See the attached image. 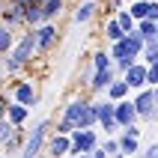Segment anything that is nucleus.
Returning a JSON list of instances; mask_svg holds the SVG:
<instances>
[{
    "instance_id": "nucleus-1",
    "label": "nucleus",
    "mask_w": 158,
    "mask_h": 158,
    "mask_svg": "<svg viewBox=\"0 0 158 158\" xmlns=\"http://www.w3.org/2000/svg\"><path fill=\"white\" fill-rule=\"evenodd\" d=\"M96 123H98V119H96V107L87 105L84 98H75V102L66 105V110H63L57 128H60L63 134H69V131H75V128H93Z\"/></svg>"
},
{
    "instance_id": "nucleus-2",
    "label": "nucleus",
    "mask_w": 158,
    "mask_h": 158,
    "mask_svg": "<svg viewBox=\"0 0 158 158\" xmlns=\"http://www.w3.org/2000/svg\"><path fill=\"white\" fill-rule=\"evenodd\" d=\"M33 54H36V39H33V27H30V33H24L15 45H12V51L6 54L3 72H9V75H18V72H21L27 63H30V57H33Z\"/></svg>"
},
{
    "instance_id": "nucleus-3",
    "label": "nucleus",
    "mask_w": 158,
    "mask_h": 158,
    "mask_svg": "<svg viewBox=\"0 0 158 158\" xmlns=\"http://www.w3.org/2000/svg\"><path fill=\"white\" fill-rule=\"evenodd\" d=\"M45 137H48V123H39L33 128V131L27 134V140L21 143V149H18V158H39V152H42L45 146Z\"/></svg>"
},
{
    "instance_id": "nucleus-4",
    "label": "nucleus",
    "mask_w": 158,
    "mask_h": 158,
    "mask_svg": "<svg viewBox=\"0 0 158 158\" xmlns=\"http://www.w3.org/2000/svg\"><path fill=\"white\" fill-rule=\"evenodd\" d=\"M98 146V134L93 131V128H75V134H72V146L69 152L72 155H81V152H93Z\"/></svg>"
},
{
    "instance_id": "nucleus-5",
    "label": "nucleus",
    "mask_w": 158,
    "mask_h": 158,
    "mask_svg": "<svg viewBox=\"0 0 158 158\" xmlns=\"http://www.w3.org/2000/svg\"><path fill=\"white\" fill-rule=\"evenodd\" d=\"M134 110H137V116H143V119H155V116H158L155 93H152V89H140L137 98H134Z\"/></svg>"
},
{
    "instance_id": "nucleus-6",
    "label": "nucleus",
    "mask_w": 158,
    "mask_h": 158,
    "mask_svg": "<svg viewBox=\"0 0 158 158\" xmlns=\"http://www.w3.org/2000/svg\"><path fill=\"white\" fill-rule=\"evenodd\" d=\"M33 39H36V51H48V48H54V42H57V27H54L51 21L33 27Z\"/></svg>"
},
{
    "instance_id": "nucleus-7",
    "label": "nucleus",
    "mask_w": 158,
    "mask_h": 158,
    "mask_svg": "<svg viewBox=\"0 0 158 158\" xmlns=\"http://www.w3.org/2000/svg\"><path fill=\"white\" fill-rule=\"evenodd\" d=\"M12 98H15L18 105H24V107H33L36 102H39V96H36L33 84H27V81H18L15 87H12Z\"/></svg>"
},
{
    "instance_id": "nucleus-8",
    "label": "nucleus",
    "mask_w": 158,
    "mask_h": 158,
    "mask_svg": "<svg viewBox=\"0 0 158 158\" xmlns=\"http://www.w3.org/2000/svg\"><path fill=\"white\" fill-rule=\"evenodd\" d=\"M131 18L134 21H140V18H158V0H131Z\"/></svg>"
},
{
    "instance_id": "nucleus-9",
    "label": "nucleus",
    "mask_w": 158,
    "mask_h": 158,
    "mask_svg": "<svg viewBox=\"0 0 158 158\" xmlns=\"http://www.w3.org/2000/svg\"><path fill=\"white\" fill-rule=\"evenodd\" d=\"M114 119H116V125H131L134 119H137V110H134V102H125V98H119L114 105Z\"/></svg>"
},
{
    "instance_id": "nucleus-10",
    "label": "nucleus",
    "mask_w": 158,
    "mask_h": 158,
    "mask_svg": "<svg viewBox=\"0 0 158 158\" xmlns=\"http://www.w3.org/2000/svg\"><path fill=\"white\" fill-rule=\"evenodd\" d=\"M96 107V119L102 123L105 131H114L116 128V119H114V102H102V105H93Z\"/></svg>"
},
{
    "instance_id": "nucleus-11",
    "label": "nucleus",
    "mask_w": 158,
    "mask_h": 158,
    "mask_svg": "<svg viewBox=\"0 0 158 158\" xmlns=\"http://www.w3.org/2000/svg\"><path fill=\"white\" fill-rule=\"evenodd\" d=\"M125 84H128V89H140L143 84H146V66L131 63V66L125 69Z\"/></svg>"
},
{
    "instance_id": "nucleus-12",
    "label": "nucleus",
    "mask_w": 158,
    "mask_h": 158,
    "mask_svg": "<svg viewBox=\"0 0 158 158\" xmlns=\"http://www.w3.org/2000/svg\"><path fill=\"white\" fill-rule=\"evenodd\" d=\"M114 81V69H98L93 78H89V93H105Z\"/></svg>"
},
{
    "instance_id": "nucleus-13",
    "label": "nucleus",
    "mask_w": 158,
    "mask_h": 158,
    "mask_svg": "<svg viewBox=\"0 0 158 158\" xmlns=\"http://www.w3.org/2000/svg\"><path fill=\"white\" fill-rule=\"evenodd\" d=\"M27 116H30V107L18 105V102H9V105H6V119H9L12 125H18V128H21V125L27 123Z\"/></svg>"
},
{
    "instance_id": "nucleus-14",
    "label": "nucleus",
    "mask_w": 158,
    "mask_h": 158,
    "mask_svg": "<svg viewBox=\"0 0 158 158\" xmlns=\"http://www.w3.org/2000/svg\"><path fill=\"white\" fill-rule=\"evenodd\" d=\"M72 146V137H66V134H57V137H51V143H48V152H51V158H63L66 152H69Z\"/></svg>"
},
{
    "instance_id": "nucleus-15",
    "label": "nucleus",
    "mask_w": 158,
    "mask_h": 158,
    "mask_svg": "<svg viewBox=\"0 0 158 158\" xmlns=\"http://www.w3.org/2000/svg\"><path fill=\"white\" fill-rule=\"evenodd\" d=\"M96 0H87V3H81V9L75 12V24H89L93 15H96Z\"/></svg>"
},
{
    "instance_id": "nucleus-16",
    "label": "nucleus",
    "mask_w": 158,
    "mask_h": 158,
    "mask_svg": "<svg viewBox=\"0 0 158 158\" xmlns=\"http://www.w3.org/2000/svg\"><path fill=\"white\" fill-rule=\"evenodd\" d=\"M63 6H66V0H45L39 9H42V18H45V21H54V18L63 12Z\"/></svg>"
},
{
    "instance_id": "nucleus-17",
    "label": "nucleus",
    "mask_w": 158,
    "mask_h": 158,
    "mask_svg": "<svg viewBox=\"0 0 158 158\" xmlns=\"http://www.w3.org/2000/svg\"><path fill=\"white\" fill-rule=\"evenodd\" d=\"M134 30H137L143 39H158V27H155V21H152V18H140Z\"/></svg>"
},
{
    "instance_id": "nucleus-18",
    "label": "nucleus",
    "mask_w": 158,
    "mask_h": 158,
    "mask_svg": "<svg viewBox=\"0 0 158 158\" xmlns=\"http://www.w3.org/2000/svg\"><path fill=\"white\" fill-rule=\"evenodd\" d=\"M24 24H27V27H39V24H45L42 9L36 6V3H30V6L24 9Z\"/></svg>"
},
{
    "instance_id": "nucleus-19",
    "label": "nucleus",
    "mask_w": 158,
    "mask_h": 158,
    "mask_svg": "<svg viewBox=\"0 0 158 158\" xmlns=\"http://www.w3.org/2000/svg\"><path fill=\"white\" fill-rule=\"evenodd\" d=\"M105 93L110 96V102H119V98L128 96V84H125V81H110V87H107Z\"/></svg>"
},
{
    "instance_id": "nucleus-20",
    "label": "nucleus",
    "mask_w": 158,
    "mask_h": 158,
    "mask_svg": "<svg viewBox=\"0 0 158 158\" xmlns=\"http://www.w3.org/2000/svg\"><path fill=\"white\" fill-rule=\"evenodd\" d=\"M12 45H15V30H9V27L0 24V54H9Z\"/></svg>"
},
{
    "instance_id": "nucleus-21",
    "label": "nucleus",
    "mask_w": 158,
    "mask_h": 158,
    "mask_svg": "<svg viewBox=\"0 0 158 158\" xmlns=\"http://www.w3.org/2000/svg\"><path fill=\"white\" fill-rule=\"evenodd\" d=\"M140 54H143V60H146V63H155L158 60V39H146Z\"/></svg>"
},
{
    "instance_id": "nucleus-22",
    "label": "nucleus",
    "mask_w": 158,
    "mask_h": 158,
    "mask_svg": "<svg viewBox=\"0 0 158 158\" xmlns=\"http://www.w3.org/2000/svg\"><path fill=\"white\" fill-rule=\"evenodd\" d=\"M114 18H116V24L123 27V33H131L134 27H137V21H134V18H131V12H116Z\"/></svg>"
},
{
    "instance_id": "nucleus-23",
    "label": "nucleus",
    "mask_w": 158,
    "mask_h": 158,
    "mask_svg": "<svg viewBox=\"0 0 158 158\" xmlns=\"http://www.w3.org/2000/svg\"><path fill=\"white\" fill-rule=\"evenodd\" d=\"M137 140H140V137H131V134L119 137V152H123V155H134V152H137Z\"/></svg>"
},
{
    "instance_id": "nucleus-24",
    "label": "nucleus",
    "mask_w": 158,
    "mask_h": 158,
    "mask_svg": "<svg viewBox=\"0 0 158 158\" xmlns=\"http://www.w3.org/2000/svg\"><path fill=\"white\" fill-rule=\"evenodd\" d=\"M105 33H107V39H110V42H119V39H123V27L116 24V18H110V21H107L105 24Z\"/></svg>"
},
{
    "instance_id": "nucleus-25",
    "label": "nucleus",
    "mask_w": 158,
    "mask_h": 158,
    "mask_svg": "<svg viewBox=\"0 0 158 158\" xmlns=\"http://www.w3.org/2000/svg\"><path fill=\"white\" fill-rule=\"evenodd\" d=\"M15 131H18V125H12L9 119H0V146H3V143H6Z\"/></svg>"
},
{
    "instance_id": "nucleus-26",
    "label": "nucleus",
    "mask_w": 158,
    "mask_h": 158,
    "mask_svg": "<svg viewBox=\"0 0 158 158\" xmlns=\"http://www.w3.org/2000/svg\"><path fill=\"white\" fill-rule=\"evenodd\" d=\"M93 69H110V54H107V51H98L96 54V57H93Z\"/></svg>"
},
{
    "instance_id": "nucleus-27",
    "label": "nucleus",
    "mask_w": 158,
    "mask_h": 158,
    "mask_svg": "<svg viewBox=\"0 0 158 158\" xmlns=\"http://www.w3.org/2000/svg\"><path fill=\"white\" fill-rule=\"evenodd\" d=\"M146 84H149V87L158 84V60L155 63H146Z\"/></svg>"
},
{
    "instance_id": "nucleus-28",
    "label": "nucleus",
    "mask_w": 158,
    "mask_h": 158,
    "mask_svg": "<svg viewBox=\"0 0 158 158\" xmlns=\"http://www.w3.org/2000/svg\"><path fill=\"white\" fill-rule=\"evenodd\" d=\"M114 63H116L114 69H119V72H125V69H128V66H131V63H137V60H134V57H119V60H114Z\"/></svg>"
},
{
    "instance_id": "nucleus-29",
    "label": "nucleus",
    "mask_w": 158,
    "mask_h": 158,
    "mask_svg": "<svg viewBox=\"0 0 158 158\" xmlns=\"http://www.w3.org/2000/svg\"><path fill=\"white\" fill-rule=\"evenodd\" d=\"M102 149H105L107 155H114V152H119V140H116V137H114V140H105V143H102Z\"/></svg>"
},
{
    "instance_id": "nucleus-30",
    "label": "nucleus",
    "mask_w": 158,
    "mask_h": 158,
    "mask_svg": "<svg viewBox=\"0 0 158 158\" xmlns=\"http://www.w3.org/2000/svg\"><path fill=\"white\" fill-rule=\"evenodd\" d=\"M6 105H9V98L0 96V119H6Z\"/></svg>"
},
{
    "instance_id": "nucleus-31",
    "label": "nucleus",
    "mask_w": 158,
    "mask_h": 158,
    "mask_svg": "<svg viewBox=\"0 0 158 158\" xmlns=\"http://www.w3.org/2000/svg\"><path fill=\"white\" fill-rule=\"evenodd\" d=\"M140 158H158V146H149V149L143 152V155H140Z\"/></svg>"
},
{
    "instance_id": "nucleus-32",
    "label": "nucleus",
    "mask_w": 158,
    "mask_h": 158,
    "mask_svg": "<svg viewBox=\"0 0 158 158\" xmlns=\"http://www.w3.org/2000/svg\"><path fill=\"white\" fill-rule=\"evenodd\" d=\"M107 158H128V155H123V152H114V155H107Z\"/></svg>"
},
{
    "instance_id": "nucleus-33",
    "label": "nucleus",
    "mask_w": 158,
    "mask_h": 158,
    "mask_svg": "<svg viewBox=\"0 0 158 158\" xmlns=\"http://www.w3.org/2000/svg\"><path fill=\"white\" fill-rule=\"evenodd\" d=\"M75 158H93V155H89V152H81V155H75Z\"/></svg>"
},
{
    "instance_id": "nucleus-34",
    "label": "nucleus",
    "mask_w": 158,
    "mask_h": 158,
    "mask_svg": "<svg viewBox=\"0 0 158 158\" xmlns=\"http://www.w3.org/2000/svg\"><path fill=\"white\" fill-rule=\"evenodd\" d=\"M0 84H3V63H0Z\"/></svg>"
},
{
    "instance_id": "nucleus-35",
    "label": "nucleus",
    "mask_w": 158,
    "mask_h": 158,
    "mask_svg": "<svg viewBox=\"0 0 158 158\" xmlns=\"http://www.w3.org/2000/svg\"><path fill=\"white\" fill-rule=\"evenodd\" d=\"M152 93H155V102H158V84H155V89H152Z\"/></svg>"
},
{
    "instance_id": "nucleus-36",
    "label": "nucleus",
    "mask_w": 158,
    "mask_h": 158,
    "mask_svg": "<svg viewBox=\"0 0 158 158\" xmlns=\"http://www.w3.org/2000/svg\"><path fill=\"white\" fill-rule=\"evenodd\" d=\"M3 3H6V0H0V9H3Z\"/></svg>"
},
{
    "instance_id": "nucleus-37",
    "label": "nucleus",
    "mask_w": 158,
    "mask_h": 158,
    "mask_svg": "<svg viewBox=\"0 0 158 158\" xmlns=\"http://www.w3.org/2000/svg\"><path fill=\"white\" fill-rule=\"evenodd\" d=\"M0 158H6V155H3V152H0Z\"/></svg>"
},
{
    "instance_id": "nucleus-38",
    "label": "nucleus",
    "mask_w": 158,
    "mask_h": 158,
    "mask_svg": "<svg viewBox=\"0 0 158 158\" xmlns=\"http://www.w3.org/2000/svg\"><path fill=\"white\" fill-rule=\"evenodd\" d=\"M155 27H158V18H155Z\"/></svg>"
}]
</instances>
